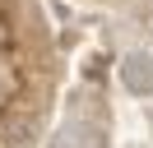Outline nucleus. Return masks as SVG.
<instances>
[{
    "mask_svg": "<svg viewBox=\"0 0 153 148\" xmlns=\"http://www.w3.org/2000/svg\"><path fill=\"white\" fill-rule=\"evenodd\" d=\"M121 83L134 92V97H149V92H153V56L149 51L121 56Z\"/></svg>",
    "mask_w": 153,
    "mask_h": 148,
    "instance_id": "obj_1",
    "label": "nucleus"
},
{
    "mask_svg": "<svg viewBox=\"0 0 153 148\" xmlns=\"http://www.w3.org/2000/svg\"><path fill=\"white\" fill-rule=\"evenodd\" d=\"M56 148H107V134H102L97 125H84V120H74V125H65V130H60Z\"/></svg>",
    "mask_w": 153,
    "mask_h": 148,
    "instance_id": "obj_2",
    "label": "nucleus"
}]
</instances>
